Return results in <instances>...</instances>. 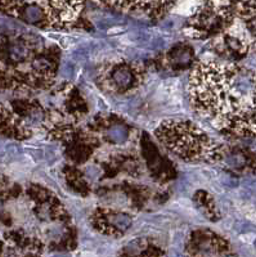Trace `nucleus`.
Segmentation results:
<instances>
[{
    "label": "nucleus",
    "mask_w": 256,
    "mask_h": 257,
    "mask_svg": "<svg viewBox=\"0 0 256 257\" xmlns=\"http://www.w3.org/2000/svg\"><path fill=\"white\" fill-rule=\"evenodd\" d=\"M193 108L226 134L256 138V72L237 63L202 62L192 71Z\"/></svg>",
    "instance_id": "obj_1"
},
{
    "label": "nucleus",
    "mask_w": 256,
    "mask_h": 257,
    "mask_svg": "<svg viewBox=\"0 0 256 257\" xmlns=\"http://www.w3.org/2000/svg\"><path fill=\"white\" fill-rule=\"evenodd\" d=\"M156 132L169 149L184 159H218L223 154L222 148L191 121H165Z\"/></svg>",
    "instance_id": "obj_2"
},
{
    "label": "nucleus",
    "mask_w": 256,
    "mask_h": 257,
    "mask_svg": "<svg viewBox=\"0 0 256 257\" xmlns=\"http://www.w3.org/2000/svg\"><path fill=\"white\" fill-rule=\"evenodd\" d=\"M233 6L246 28L247 35L256 43V3H237Z\"/></svg>",
    "instance_id": "obj_3"
},
{
    "label": "nucleus",
    "mask_w": 256,
    "mask_h": 257,
    "mask_svg": "<svg viewBox=\"0 0 256 257\" xmlns=\"http://www.w3.org/2000/svg\"><path fill=\"white\" fill-rule=\"evenodd\" d=\"M27 8L25 10V14L23 17L26 18V21L31 22V23H36V22L41 21L44 18V9L39 8V4L37 3H27Z\"/></svg>",
    "instance_id": "obj_4"
},
{
    "label": "nucleus",
    "mask_w": 256,
    "mask_h": 257,
    "mask_svg": "<svg viewBox=\"0 0 256 257\" xmlns=\"http://www.w3.org/2000/svg\"><path fill=\"white\" fill-rule=\"evenodd\" d=\"M114 79L118 81L119 85H127V84L131 83V80H133V75L130 71L127 70H120L118 71V74H115Z\"/></svg>",
    "instance_id": "obj_5"
},
{
    "label": "nucleus",
    "mask_w": 256,
    "mask_h": 257,
    "mask_svg": "<svg viewBox=\"0 0 256 257\" xmlns=\"http://www.w3.org/2000/svg\"><path fill=\"white\" fill-rule=\"evenodd\" d=\"M54 257H65V256H61V255H58V256H54Z\"/></svg>",
    "instance_id": "obj_6"
}]
</instances>
